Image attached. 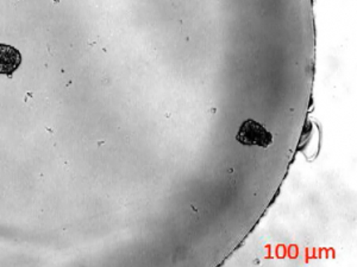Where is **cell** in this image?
I'll return each instance as SVG.
<instances>
[{
  "label": "cell",
  "instance_id": "1",
  "mask_svg": "<svg viewBox=\"0 0 357 267\" xmlns=\"http://www.w3.org/2000/svg\"><path fill=\"white\" fill-rule=\"evenodd\" d=\"M236 140L244 146H259L267 149L273 143V134L260 122L248 119L242 122L236 134Z\"/></svg>",
  "mask_w": 357,
  "mask_h": 267
},
{
  "label": "cell",
  "instance_id": "2",
  "mask_svg": "<svg viewBox=\"0 0 357 267\" xmlns=\"http://www.w3.org/2000/svg\"><path fill=\"white\" fill-rule=\"evenodd\" d=\"M22 63V55L11 45L0 44V74L13 76Z\"/></svg>",
  "mask_w": 357,
  "mask_h": 267
}]
</instances>
